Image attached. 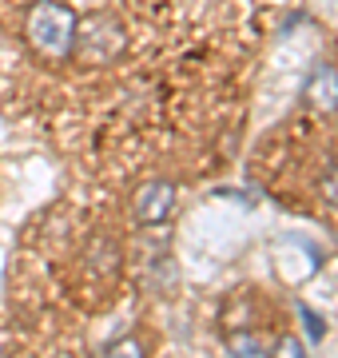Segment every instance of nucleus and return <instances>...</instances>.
I'll return each mask as SVG.
<instances>
[{
	"label": "nucleus",
	"mask_w": 338,
	"mask_h": 358,
	"mask_svg": "<svg viewBox=\"0 0 338 358\" xmlns=\"http://www.w3.org/2000/svg\"><path fill=\"white\" fill-rule=\"evenodd\" d=\"M76 36V13L60 0H36L28 13V40L44 56H68Z\"/></svg>",
	"instance_id": "f257e3e1"
},
{
	"label": "nucleus",
	"mask_w": 338,
	"mask_h": 358,
	"mask_svg": "<svg viewBox=\"0 0 338 358\" xmlns=\"http://www.w3.org/2000/svg\"><path fill=\"white\" fill-rule=\"evenodd\" d=\"M124 24H119L116 16H91L88 28L72 36V48L84 64H108V60H116L119 52H124Z\"/></svg>",
	"instance_id": "f03ea898"
},
{
	"label": "nucleus",
	"mask_w": 338,
	"mask_h": 358,
	"mask_svg": "<svg viewBox=\"0 0 338 358\" xmlns=\"http://www.w3.org/2000/svg\"><path fill=\"white\" fill-rule=\"evenodd\" d=\"M171 203H175V187L163 183V179H156V183L140 187V195H135V219H140L143 227H156V223H163Z\"/></svg>",
	"instance_id": "7ed1b4c3"
},
{
	"label": "nucleus",
	"mask_w": 338,
	"mask_h": 358,
	"mask_svg": "<svg viewBox=\"0 0 338 358\" xmlns=\"http://www.w3.org/2000/svg\"><path fill=\"white\" fill-rule=\"evenodd\" d=\"M302 96L318 108V112H335L338 108V68H314L311 76H307V88Z\"/></svg>",
	"instance_id": "20e7f679"
},
{
	"label": "nucleus",
	"mask_w": 338,
	"mask_h": 358,
	"mask_svg": "<svg viewBox=\"0 0 338 358\" xmlns=\"http://www.w3.org/2000/svg\"><path fill=\"white\" fill-rule=\"evenodd\" d=\"M318 192H323V199L338 211V164H330L323 171V179H318Z\"/></svg>",
	"instance_id": "39448f33"
},
{
	"label": "nucleus",
	"mask_w": 338,
	"mask_h": 358,
	"mask_svg": "<svg viewBox=\"0 0 338 358\" xmlns=\"http://www.w3.org/2000/svg\"><path fill=\"white\" fill-rule=\"evenodd\" d=\"M227 346H231L235 355H267V346H263L255 334H231V338H227Z\"/></svg>",
	"instance_id": "423d86ee"
},
{
	"label": "nucleus",
	"mask_w": 338,
	"mask_h": 358,
	"mask_svg": "<svg viewBox=\"0 0 338 358\" xmlns=\"http://www.w3.org/2000/svg\"><path fill=\"white\" fill-rule=\"evenodd\" d=\"M299 315H302V322H307V334H311L314 343H323V334H326L323 319H318V315H314V310L307 307V303H299Z\"/></svg>",
	"instance_id": "0eeeda50"
},
{
	"label": "nucleus",
	"mask_w": 338,
	"mask_h": 358,
	"mask_svg": "<svg viewBox=\"0 0 338 358\" xmlns=\"http://www.w3.org/2000/svg\"><path fill=\"white\" fill-rule=\"evenodd\" d=\"M274 350H279V355H283V350H286V355H302V343H299V338H283Z\"/></svg>",
	"instance_id": "6e6552de"
}]
</instances>
